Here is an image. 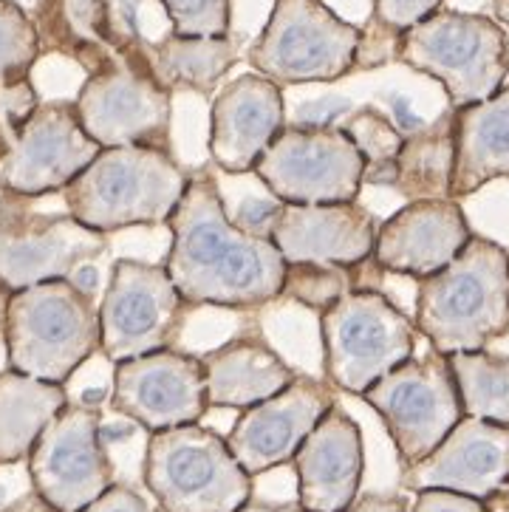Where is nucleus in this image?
Masks as SVG:
<instances>
[{"label": "nucleus", "mask_w": 509, "mask_h": 512, "mask_svg": "<svg viewBox=\"0 0 509 512\" xmlns=\"http://www.w3.org/2000/svg\"><path fill=\"white\" fill-rule=\"evenodd\" d=\"M165 227L170 249L162 264L193 309L255 312L280 300L286 258L272 238H255L232 224L210 170H190Z\"/></svg>", "instance_id": "1"}, {"label": "nucleus", "mask_w": 509, "mask_h": 512, "mask_svg": "<svg viewBox=\"0 0 509 512\" xmlns=\"http://www.w3.org/2000/svg\"><path fill=\"white\" fill-rule=\"evenodd\" d=\"M413 326L444 357L509 334V249L473 235L442 272L416 281Z\"/></svg>", "instance_id": "2"}, {"label": "nucleus", "mask_w": 509, "mask_h": 512, "mask_svg": "<svg viewBox=\"0 0 509 512\" xmlns=\"http://www.w3.org/2000/svg\"><path fill=\"white\" fill-rule=\"evenodd\" d=\"M99 348V303L71 278L17 289L9 300L3 326L6 368L68 385Z\"/></svg>", "instance_id": "3"}, {"label": "nucleus", "mask_w": 509, "mask_h": 512, "mask_svg": "<svg viewBox=\"0 0 509 512\" xmlns=\"http://www.w3.org/2000/svg\"><path fill=\"white\" fill-rule=\"evenodd\" d=\"M190 182L173 153L156 148H102L63 190L66 210L88 230L114 235L162 227Z\"/></svg>", "instance_id": "4"}, {"label": "nucleus", "mask_w": 509, "mask_h": 512, "mask_svg": "<svg viewBox=\"0 0 509 512\" xmlns=\"http://www.w3.org/2000/svg\"><path fill=\"white\" fill-rule=\"evenodd\" d=\"M394 57L444 88L450 108L493 97L509 80V37L487 15L439 9L396 37Z\"/></svg>", "instance_id": "5"}, {"label": "nucleus", "mask_w": 509, "mask_h": 512, "mask_svg": "<svg viewBox=\"0 0 509 512\" xmlns=\"http://www.w3.org/2000/svg\"><path fill=\"white\" fill-rule=\"evenodd\" d=\"M142 484L162 512H235L255 493L227 436L201 422L148 433Z\"/></svg>", "instance_id": "6"}, {"label": "nucleus", "mask_w": 509, "mask_h": 512, "mask_svg": "<svg viewBox=\"0 0 509 512\" xmlns=\"http://www.w3.org/2000/svg\"><path fill=\"white\" fill-rule=\"evenodd\" d=\"M74 105L85 133L99 148L173 153V94L153 74L145 37L136 32L111 66L85 77Z\"/></svg>", "instance_id": "7"}, {"label": "nucleus", "mask_w": 509, "mask_h": 512, "mask_svg": "<svg viewBox=\"0 0 509 512\" xmlns=\"http://www.w3.org/2000/svg\"><path fill=\"white\" fill-rule=\"evenodd\" d=\"M323 377L348 397L365 394L416 354L419 331L382 289H351L317 314Z\"/></svg>", "instance_id": "8"}, {"label": "nucleus", "mask_w": 509, "mask_h": 512, "mask_svg": "<svg viewBox=\"0 0 509 512\" xmlns=\"http://www.w3.org/2000/svg\"><path fill=\"white\" fill-rule=\"evenodd\" d=\"M362 29L323 0H275L266 26L249 46V66L272 83H337L360 63Z\"/></svg>", "instance_id": "9"}, {"label": "nucleus", "mask_w": 509, "mask_h": 512, "mask_svg": "<svg viewBox=\"0 0 509 512\" xmlns=\"http://www.w3.org/2000/svg\"><path fill=\"white\" fill-rule=\"evenodd\" d=\"M193 306L184 300L165 264L116 258L99 298V354L114 365L159 348H173Z\"/></svg>", "instance_id": "10"}, {"label": "nucleus", "mask_w": 509, "mask_h": 512, "mask_svg": "<svg viewBox=\"0 0 509 512\" xmlns=\"http://www.w3.org/2000/svg\"><path fill=\"white\" fill-rule=\"evenodd\" d=\"M360 399L391 436L399 467L422 462L464 416L450 360L433 348L396 365Z\"/></svg>", "instance_id": "11"}, {"label": "nucleus", "mask_w": 509, "mask_h": 512, "mask_svg": "<svg viewBox=\"0 0 509 512\" xmlns=\"http://www.w3.org/2000/svg\"><path fill=\"white\" fill-rule=\"evenodd\" d=\"M255 176L283 204L360 201L365 159L343 125H286Z\"/></svg>", "instance_id": "12"}, {"label": "nucleus", "mask_w": 509, "mask_h": 512, "mask_svg": "<svg viewBox=\"0 0 509 512\" xmlns=\"http://www.w3.org/2000/svg\"><path fill=\"white\" fill-rule=\"evenodd\" d=\"M34 201L0 190V281L15 292L71 278L108 252V235L88 230L68 210L43 213Z\"/></svg>", "instance_id": "13"}, {"label": "nucleus", "mask_w": 509, "mask_h": 512, "mask_svg": "<svg viewBox=\"0 0 509 512\" xmlns=\"http://www.w3.org/2000/svg\"><path fill=\"white\" fill-rule=\"evenodd\" d=\"M29 481L60 512H80L114 484V462L102 436V411L68 402L26 459Z\"/></svg>", "instance_id": "14"}, {"label": "nucleus", "mask_w": 509, "mask_h": 512, "mask_svg": "<svg viewBox=\"0 0 509 512\" xmlns=\"http://www.w3.org/2000/svg\"><path fill=\"white\" fill-rule=\"evenodd\" d=\"M108 405L119 419L148 433L198 425L210 411L201 354L173 346L119 360Z\"/></svg>", "instance_id": "15"}, {"label": "nucleus", "mask_w": 509, "mask_h": 512, "mask_svg": "<svg viewBox=\"0 0 509 512\" xmlns=\"http://www.w3.org/2000/svg\"><path fill=\"white\" fill-rule=\"evenodd\" d=\"M99 150L85 133L74 100H40L0 162V190L26 199L63 196Z\"/></svg>", "instance_id": "16"}, {"label": "nucleus", "mask_w": 509, "mask_h": 512, "mask_svg": "<svg viewBox=\"0 0 509 512\" xmlns=\"http://www.w3.org/2000/svg\"><path fill=\"white\" fill-rule=\"evenodd\" d=\"M337 402V388L326 377L297 374L275 397L238 411L227 442L252 479L295 462L300 445Z\"/></svg>", "instance_id": "17"}, {"label": "nucleus", "mask_w": 509, "mask_h": 512, "mask_svg": "<svg viewBox=\"0 0 509 512\" xmlns=\"http://www.w3.org/2000/svg\"><path fill=\"white\" fill-rule=\"evenodd\" d=\"M476 232L456 199L405 201L379 221L371 264L385 275L422 281L442 272Z\"/></svg>", "instance_id": "18"}, {"label": "nucleus", "mask_w": 509, "mask_h": 512, "mask_svg": "<svg viewBox=\"0 0 509 512\" xmlns=\"http://www.w3.org/2000/svg\"><path fill=\"white\" fill-rule=\"evenodd\" d=\"M286 125L283 88L258 71L241 74L210 102V162L227 176L255 173L263 153Z\"/></svg>", "instance_id": "19"}, {"label": "nucleus", "mask_w": 509, "mask_h": 512, "mask_svg": "<svg viewBox=\"0 0 509 512\" xmlns=\"http://www.w3.org/2000/svg\"><path fill=\"white\" fill-rule=\"evenodd\" d=\"M507 479L509 428L478 416H461L422 462L402 467V487L411 493L453 490L487 501Z\"/></svg>", "instance_id": "20"}, {"label": "nucleus", "mask_w": 509, "mask_h": 512, "mask_svg": "<svg viewBox=\"0 0 509 512\" xmlns=\"http://www.w3.org/2000/svg\"><path fill=\"white\" fill-rule=\"evenodd\" d=\"M297 504L306 512H343L362 493L365 439L360 422L334 402L300 445L295 462Z\"/></svg>", "instance_id": "21"}, {"label": "nucleus", "mask_w": 509, "mask_h": 512, "mask_svg": "<svg viewBox=\"0 0 509 512\" xmlns=\"http://www.w3.org/2000/svg\"><path fill=\"white\" fill-rule=\"evenodd\" d=\"M379 221L360 201L283 204L272 241L286 261L362 266L371 261Z\"/></svg>", "instance_id": "22"}, {"label": "nucleus", "mask_w": 509, "mask_h": 512, "mask_svg": "<svg viewBox=\"0 0 509 512\" xmlns=\"http://www.w3.org/2000/svg\"><path fill=\"white\" fill-rule=\"evenodd\" d=\"M201 360L210 408L230 411H247L263 399L275 397L300 374L258 329L235 334L227 343L201 354Z\"/></svg>", "instance_id": "23"}, {"label": "nucleus", "mask_w": 509, "mask_h": 512, "mask_svg": "<svg viewBox=\"0 0 509 512\" xmlns=\"http://www.w3.org/2000/svg\"><path fill=\"white\" fill-rule=\"evenodd\" d=\"M32 20L43 54H63L80 63L85 74L111 66L136 32H125L116 23L111 0H37Z\"/></svg>", "instance_id": "24"}, {"label": "nucleus", "mask_w": 509, "mask_h": 512, "mask_svg": "<svg viewBox=\"0 0 509 512\" xmlns=\"http://www.w3.org/2000/svg\"><path fill=\"white\" fill-rule=\"evenodd\" d=\"M456 111V173L450 199H467L509 179V80L493 97Z\"/></svg>", "instance_id": "25"}, {"label": "nucleus", "mask_w": 509, "mask_h": 512, "mask_svg": "<svg viewBox=\"0 0 509 512\" xmlns=\"http://www.w3.org/2000/svg\"><path fill=\"white\" fill-rule=\"evenodd\" d=\"M66 385L37 380L12 368L0 371V467L29 459V453L49 428L51 419L66 408Z\"/></svg>", "instance_id": "26"}, {"label": "nucleus", "mask_w": 509, "mask_h": 512, "mask_svg": "<svg viewBox=\"0 0 509 512\" xmlns=\"http://www.w3.org/2000/svg\"><path fill=\"white\" fill-rule=\"evenodd\" d=\"M456 173V111L447 105L419 131L405 133L396 153L394 187L405 201L450 199Z\"/></svg>", "instance_id": "27"}, {"label": "nucleus", "mask_w": 509, "mask_h": 512, "mask_svg": "<svg viewBox=\"0 0 509 512\" xmlns=\"http://www.w3.org/2000/svg\"><path fill=\"white\" fill-rule=\"evenodd\" d=\"M145 49L153 74L170 94L193 91L210 97L238 63V46L232 37H184L170 32L156 43L145 40Z\"/></svg>", "instance_id": "28"}, {"label": "nucleus", "mask_w": 509, "mask_h": 512, "mask_svg": "<svg viewBox=\"0 0 509 512\" xmlns=\"http://www.w3.org/2000/svg\"><path fill=\"white\" fill-rule=\"evenodd\" d=\"M464 416H478L509 428V354L490 348L450 354Z\"/></svg>", "instance_id": "29"}, {"label": "nucleus", "mask_w": 509, "mask_h": 512, "mask_svg": "<svg viewBox=\"0 0 509 512\" xmlns=\"http://www.w3.org/2000/svg\"><path fill=\"white\" fill-rule=\"evenodd\" d=\"M343 128L365 159V184L394 187L396 153L405 142V133L396 128L394 119L374 105H365L345 119Z\"/></svg>", "instance_id": "30"}, {"label": "nucleus", "mask_w": 509, "mask_h": 512, "mask_svg": "<svg viewBox=\"0 0 509 512\" xmlns=\"http://www.w3.org/2000/svg\"><path fill=\"white\" fill-rule=\"evenodd\" d=\"M357 266L320 264V261H286L280 300H289L309 312H326L345 292L357 289Z\"/></svg>", "instance_id": "31"}, {"label": "nucleus", "mask_w": 509, "mask_h": 512, "mask_svg": "<svg viewBox=\"0 0 509 512\" xmlns=\"http://www.w3.org/2000/svg\"><path fill=\"white\" fill-rule=\"evenodd\" d=\"M40 57L43 46L32 17L15 0H0V88L32 80Z\"/></svg>", "instance_id": "32"}, {"label": "nucleus", "mask_w": 509, "mask_h": 512, "mask_svg": "<svg viewBox=\"0 0 509 512\" xmlns=\"http://www.w3.org/2000/svg\"><path fill=\"white\" fill-rule=\"evenodd\" d=\"M173 32L184 37H230L232 0H159Z\"/></svg>", "instance_id": "33"}, {"label": "nucleus", "mask_w": 509, "mask_h": 512, "mask_svg": "<svg viewBox=\"0 0 509 512\" xmlns=\"http://www.w3.org/2000/svg\"><path fill=\"white\" fill-rule=\"evenodd\" d=\"M37 105H40V94H37L32 80L0 88V162L12 150L17 131L23 128V122L32 116Z\"/></svg>", "instance_id": "34"}, {"label": "nucleus", "mask_w": 509, "mask_h": 512, "mask_svg": "<svg viewBox=\"0 0 509 512\" xmlns=\"http://www.w3.org/2000/svg\"><path fill=\"white\" fill-rule=\"evenodd\" d=\"M371 3H374L371 23L379 26L382 32L399 37L405 29L422 23L433 12H439L444 0H371Z\"/></svg>", "instance_id": "35"}, {"label": "nucleus", "mask_w": 509, "mask_h": 512, "mask_svg": "<svg viewBox=\"0 0 509 512\" xmlns=\"http://www.w3.org/2000/svg\"><path fill=\"white\" fill-rule=\"evenodd\" d=\"M280 210H283V201L278 199H255L249 196L238 204V210L232 215V224L247 235L255 238H272V230L278 224Z\"/></svg>", "instance_id": "36"}, {"label": "nucleus", "mask_w": 509, "mask_h": 512, "mask_svg": "<svg viewBox=\"0 0 509 512\" xmlns=\"http://www.w3.org/2000/svg\"><path fill=\"white\" fill-rule=\"evenodd\" d=\"M411 512H490L484 498L464 496L453 490H419L413 493Z\"/></svg>", "instance_id": "37"}, {"label": "nucleus", "mask_w": 509, "mask_h": 512, "mask_svg": "<svg viewBox=\"0 0 509 512\" xmlns=\"http://www.w3.org/2000/svg\"><path fill=\"white\" fill-rule=\"evenodd\" d=\"M80 512H162L156 507V501H148L139 490H133L131 484L114 481L97 501H91Z\"/></svg>", "instance_id": "38"}, {"label": "nucleus", "mask_w": 509, "mask_h": 512, "mask_svg": "<svg viewBox=\"0 0 509 512\" xmlns=\"http://www.w3.org/2000/svg\"><path fill=\"white\" fill-rule=\"evenodd\" d=\"M343 512H411V504L399 496L382 493H360Z\"/></svg>", "instance_id": "39"}, {"label": "nucleus", "mask_w": 509, "mask_h": 512, "mask_svg": "<svg viewBox=\"0 0 509 512\" xmlns=\"http://www.w3.org/2000/svg\"><path fill=\"white\" fill-rule=\"evenodd\" d=\"M391 105H394V114H391V119H394L396 128H399L402 133L419 131V128H422V125L427 122V119H422V116L413 111L411 102L405 100V97H394V100H391Z\"/></svg>", "instance_id": "40"}, {"label": "nucleus", "mask_w": 509, "mask_h": 512, "mask_svg": "<svg viewBox=\"0 0 509 512\" xmlns=\"http://www.w3.org/2000/svg\"><path fill=\"white\" fill-rule=\"evenodd\" d=\"M0 512H60L57 507H51L49 501L43 496H37L34 490L29 493H23V496L12 498L9 504H3Z\"/></svg>", "instance_id": "41"}, {"label": "nucleus", "mask_w": 509, "mask_h": 512, "mask_svg": "<svg viewBox=\"0 0 509 512\" xmlns=\"http://www.w3.org/2000/svg\"><path fill=\"white\" fill-rule=\"evenodd\" d=\"M235 512H306L300 504L295 501H258V498H252V501H247L241 510Z\"/></svg>", "instance_id": "42"}, {"label": "nucleus", "mask_w": 509, "mask_h": 512, "mask_svg": "<svg viewBox=\"0 0 509 512\" xmlns=\"http://www.w3.org/2000/svg\"><path fill=\"white\" fill-rule=\"evenodd\" d=\"M71 281L77 283L80 289H85V292H91L94 295V286H97L99 281V272H97V264H85L80 266L74 275H71Z\"/></svg>", "instance_id": "43"}, {"label": "nucleus", "mask_w": 509, "mask_h": 512, "mask_svg": "<svg viewBox=\"0 0 509 512\" xmlns=\"http://www.w3.org/2000/svg\"><path fill=\"white\" fill-rule=\"evenodd\" d=\"M487 507H490V512H509V479L487 498Z\"/></svg>", "instance_id": "44"}, {"label": "nucleus", "mask_w": 509, "mask_h": 512, "mask_svg": "<svg viewBox=\"0 0 509 512\" xmlns=\"http://www.w3.org/2000/svg\"><path fill=\"white\" fill-rule=\"evenodd\" d=\"M15 295V289H9L0 281V340H3V326H6V312H9V300Z\"/></svg>", "instance_id": "45"}, {"label": "nucleus", "mask_w": 509, "mask_h": 512, "mask_svg": "<svg viewBox=\"0 0 509 512\" xmlns=\"http://www.w3.org/2000/svg\"><path fill=\"white\" fill-rule=\"evenodd\" d=\"M108 397H111V391H99V388H88L80 402H83V405H94V408H99V405H102V402H105V399H108Z\"/></svg>", "instance_id": "46"}, {"label": "nucleus", "mask_w": 509, "mask_h": 512, "mask_svg": "<svg viewBox=\"0 0 509 512\" xmlns=\"http://www.w3.org/2000/svg\"><path fill=\"white\" fill-rule=\"evenodd\" d=\"M495 17H498V23H507L509 26V0H495Z\"/></svg>", "instance_id": "47"}]
</instances>
